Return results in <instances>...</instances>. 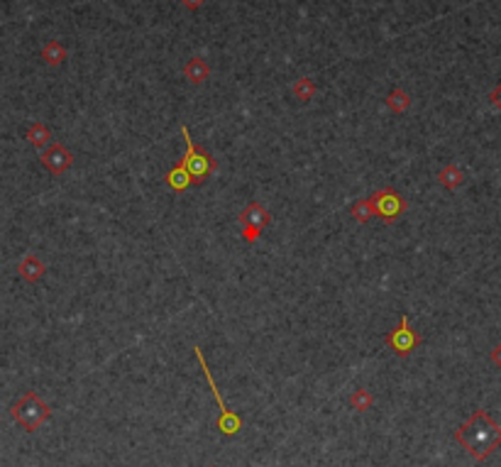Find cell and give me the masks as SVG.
<instances>
[{
	"instance_id": "23",
	"label": "cell",
	"mask_w": 501,
	"mask_h": 467,
	"mask_svg": "<svg viewBox=\"0 0 501 467\" xmlns=\"http://www.w3.org/2000/svg\"><path fill=\"white\" fill-rule=\"evenodd\" d=\"M211 467H216V465H211Z\"/></svg>"
},
{
	"instance_id": "18",
	"label": "cell",
	"mask_w": 501,
	"mask_h": 467,
	"mask_svg": "<svg viewBox=\"0 0 501 467\" xmlns=\"http://www.w3.org/2000/svg\"><path fill=\"white\" fill-rule=\"evenodd\" d=\"M372 401H374V399H372V394L367 392V389H357V392L350 397V406H352L355 411H367V409L372 406Z\"/></svg>"
},
{
	"instance_id": "19",
	"label": "cell",
	"mask_w": 501,
	"mask_h": 467,
	"mask_svg": "<svg viewBox=\"0 0 501 467\" xmlns=\"http://www.w3.org/2000/svg\"><path fill=\"white\" fill-rule=\"evenodd\" d=\"M260 228H255V225H245V230H242V238H245V243H257L260 240Z\"/></svg>"
},
{
	"instance_id": "9",
	"label": "cell",
	"mask_w": 501,
	"mask_h": 467,
	"mask_svg": "<svg viewBox=\"0 0 501 467\" xmlns=\"http://www.w3.org/2000/svg\"><path fill=\"white\" fill-rule=\"evenodd\" d=\"M240 221L242 225H255V228H267L269 221H272V216H269V211L262 206V203H250V206L245 208V211L240 213Z\"/></svg>"
},
{
	"instance_id": "11",
	"label": "cell",
	"mask_w": 501,
	"mask_h": 467,
	"mask_svg": "<svg viewBox=\"0 0 501 467\" xmlns=\"http://www.w3.org/2000/svg\"><path fill=\"white\" fill-rule=\"evenodd\" d=\"M27 142L35 145L37 150H42V147H47L52 142V133H49V128L44 123H32L27 128Z\"/></svg>"
},
{
	"instance_id": "20",
	"label": "cell",
	"mask_w": 501,
	"mask_h": 467,
	"mask_svg": "<svg viewBox=\"0 0 501 467\" xmlns=\"http://www.w3.org/2000/svg\"><path fill=\"white\" fill-rule=\"evenodd\" d=\"M489 101H492V106L497 108V111H501V84L489 93Z\"/></svg>"
},
{
	"instance_id": "6",
	"label": "cell",
	"mask_w": 501,
	"mask_h": 467,
	"mask_svg": "<svg viewBox=\"0 0 501 467\" xmlns=\"http://www.w3.org/2000/svg\"><path fill=\"white\" fill-rule=\"evenodd\" d=\"M372 199V206H374V216H379L382 221L392 223L399 218V213L404 211V199H401L399 194H396L394 189H382L377 191Z\"/></svg>"
},
{
	"instance_id": "4",
	"label": "cell",
	"mask_w": 501,
	"mask_h": 467,
	"mask_svg": "<svg viewBox=\"0 0 501 467\" xmlns=\"http://www.w3.org/2000/svg\"><path fill=\"white\" fill-rule=\"evenodd\" d=\"M194 355H196L198 365H201L203 375H206V379H208V387H211V392H213V399H216V404H218V411H220L218 428H220V433H223V436H238V433L242 431V419H240L238 414H235V411H230L228 406L223 404V397H220V392H218V387H216V379H213V372L208 370L206 357H203L201 348H194Z\"/></svg>"
},
{
	"instance_id": "8",
	"label": "cell",
	"mask_w": 501,
	"mask_h": 467,
	"mask_svg": "<svg viewBox=\"0 0 501 467\" xmlns=\"http://www.w3.org/2000/svg\"><path fill=\"white\" fill-rule=\"evenodd\" d=\"M18 274H20L22 279H25L27 284L40 282L42 274H44V262L37 255H25L20 260V265H18Z\"/></svg>"
},
{
	"instance_id": "3",
	"label": "cell",
	"mask_w": 501,
	"mask_h": 467,
	"mask_svg": "<svg viewBox=\"0 0 501 467\" xmlns=\"http://www.w3.org/2000/svg\"><path fill=\"white\" fill-rule=\"evenodd\" d=\"M181 135H184V140H186V155L181 157V164H184V169L189 172L191 184H196V186L206 184V179L211 177V172L216 169V162H213V159L196 145L186 125H181Z\"/></svg>"
},
{
	"instance_id": "22",
	"label": "cell",
	"mask_w": 501,
	"mask_h": 467,
	"mask_svg": "<svg viewBox=\"0 0 501 467\" xmlns=\"http://www.w3.org/2000/svg\"><path fill=\"white\" fill-rule=\"evenodd\" d=\"M489 357H492V362H494V365H497L499 370H501V343L492 350V355H489Z\"/></svg>"
},
{
	"instance_id": "13",
	"label": "cell",
	"mask_w": 501,
	"mask_h": 467,
	"mask_svg": "<svg viewBox=\"0 0 501 467\" xmlns=\"http://www.w3.org/2000/svg\"><path fill=\"white\" fill-rule=\"evenodd\" d=\"M438 181L445 186V189L453 191V189H458V186H462V181H465V174H462L460 167H455V164H448V167L440 169Z\"/></svg>"
},
{
	"instance_id": "21",
	"label": "cell",
	"mask_w": 501,
	"mask_h": 467,
	"mask_svg": "<svg viewBox=\"0 0 501 467\" xmlns=\"http://www.w3.org/2000/svg\"><path fill=\"white\" fill-rule=\"evenodd\" d=\"M203 3H206V0H181V5H184V8H189V10L203 8Z\"/></svg>"
},
{
	"instance_id": "17",
	"label": "cell",
	"mask_w": 501,
	"mask_h": 467,
	"mask_svg": "<svg viewBox=\"0 0 501 467\" xmlns=\"http://www.w3.org/2000/svg\"><path fill=\"white\" fill-rule=\"evenodd\" d=\"M291 93H294L299 101H311V98L316 96V86H313L311 79H299L291 86Z\"/></svg>"
},
{
	"instance_id": "5",
	"label": "cell",
	"mask_w": 501,
	"mask_h": 467,
	"mask_svg": "<svg viewBox=\"0 0 501 467\" xmlns=\"http://www.w3.org/2000/svg\"><path fill=\"white\" fill-rule=\"evenodd\" d=\"M421 343H423V338L414 331V328H411L409 316H406V313H404V316H401L399 326H396L394 331L387 335V345H392V348L396 350V355H399V357L411 355V353H414V350H416Z\"/></svg>"
},
{
	"instance_id": "15",
	"label": "cell",
	"mask_w": 501,
	"mask_h": 467,
	"mask_svg": "<svg viewBox=\"0 0 501 467\" xmlns=\"http://www.w3.org/2000/svg\"><path fill=\"white\" fill-rule=\"evenodd\" d=\"M387 106L392 108L394 113H404V111H409V106H411L409 93H406L404 89H394V91H389V96H387Z\"/></svg>"
},
{
	"instance_id": "7",
	"label": "cell",
	"mask_w": 501,
	"mask_h": 467,
	"mask_svg": "<svg viewBox=\"0 0 501 467\" xmlns=\"http://www.w3.org/2000/svg\"><path fill=\"white\" fill-rule=\"evenodd\" d=\"M42 164L44 169H47L49 174H54V177H59V174H64L66 169L74 164V155H71L69 150L62 145V142H54V145H49L47 150L42 152Z\"/></svg>"
},
{
	"instance_id": "10",
	"label": "cell",
	"mask_w": 501,
	"mask_h": 467,
	"mask_svg": "<svg viewBox=\"0 0 501 467\" xmlns=\"http://www.w3.org/2000/svg\"><path fill=\"white\" fill-rule=\"evenodd\" d=\"M184 76L191 84H203L211 76V67H208V62L203 57H191L184 67Z\"/></svg>"
},
{
	"instance_id": "16",
	"label": "cell",
	"mask_w": 501,
	"mask_h": 467,
	"mask_svg": "<svg viewBox=\"0 0 501 467\" xmlns=\"http://www.w3.org/2000/svg\"><path fill=\"white\" fill-rule=\"evenodd\" d=\"M350 213H352V218H355L357 223H367V221H370V218L374 216L372 199H362V201H357L355 206L350 208Z\"/></svg>"
},
{
	"instance_id": "12",
	"label": "cell",
	"mask_w": 501,
	"mask_h": 467,
	"mask_svg": "<svg viewBox=\"0 0 501 467\" xmlns=\"http://www.w3.org/2000/svg\"><path fill=\"white\" fill-rule=\"evenodd\" d=\"M42 59L49 64V67H59V64L66 59V47L57 40L47 42V45L42 47Z\"/></svg>"
},
{
	"instance_id": "2",
	"label": "cell",
	"mask_w": 501,
	"mask_h": 467,
	"mask_svg": "<svg viewBox=\"0 0 501 467\" xmlns=\"http://www.w3.org/2000/svg\"><path fill=\"white\" fill-rule=\"evenodd\" d=\"M10 414H13V419L18 421L25 431L32 433L52 416V409H49V404H44L37 392H27L10 406Z\"/></svg>"
},
{
	"instance_id": "14",
	"label": "cell",
	"mask_w": 501,
	"mask_h": 467,
	"mask_svg": "<svg viewBox=\"0 0 501 467\" xmlns=\"http://www.w3.org/2000/svg\"><path fill=\"white\" fill-rule=\"evenodd\" d=\"M167 186H169V189H174V191L189 189V186H191V177H189V172L184 169V164H176L172 172L167 174Z\"/></svg>"
},
{
	"instance_id": "1",
	"label": "cell",
	"mask_w": 501,
	"mask_h": 467,
	"mask_svg": "<svg viewBox=\"0 0 501 467\" xmlns=\"http://www.w3.org/2000/svg\"><path fill=\"white\" fill-rule=\"evenodd\" d=\"M455 438L477 463H482L501 445V426L484 409H477L455 431Z\"/></svg>"
}]
</instances>
